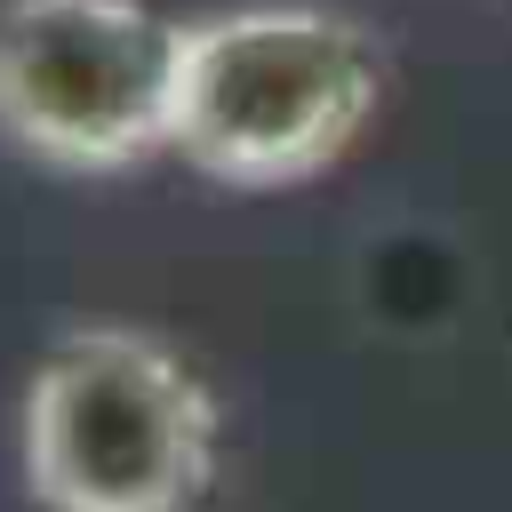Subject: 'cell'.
Here are the masks:
<instances>
[{"mask_svg": "<svg viewBox=\"0 0 512 512\" xmlns=\"http://www.w3.org/2000/svg\"><path fill=\"white\" fill-rule=\"evenodd\" d=\"M16 456L40 512H208L224 408L168 336L88 320L32 360Z\"/></svg>", "mask_w": 512, "mask_h": 512, "instance_id": "6da1fadb", "label": "cell"}, {"mask_svg": "<svg viewBox=\"0 0 512 512\" xmlns=\"http://www.w3.org/2000/svg\"><path fill=\"white\" fill-rule=\"evenodd\" d=\"M384 96L368 24L312 0H248L184 16V80L168 152L208 184L280 192L336 168Z\"/></svg>", "mask_w": 512, "mask_h": 512, "instance_id": "7a4b0ae2", "label": "cell"}, {"mask_svg": "<svg viewBox=\"0 0 512 512\" xmlns=\"http://www.w3.org/2000/svg\"><path fill=\"white\" fill-rule=\"evenodd\" d=\"M184 16L152 0H0V136L64 176H120L176 136Z\"/></svg>", "mask_w": 512, "mask_h": 512, "instance_id": "3957f363", "label": "cell"}]
</instances>
